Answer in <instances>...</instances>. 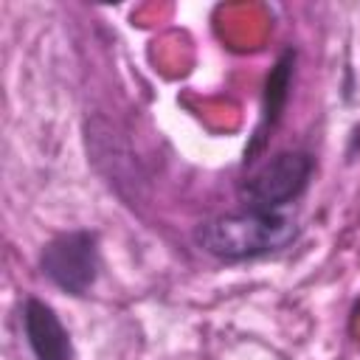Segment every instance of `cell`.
Listing matches in <instances>:
<instances>
[{
	"instance_id": "1",
	"label": "cell",
	"mask_w": 360,
	"mask_h": 360,
	"mask_svg": "<svg viewBox=\"0 0 360 360\" xmlns=\"http://www.w3.org/2000/svg\"><path fill=\"white\" fill-rule=\"evenodd\" d=\"M301 233V225L287 211L242 208L233 214H217L194 228V245L219 262H250L290 248Z\"/></svg>"
},
{
	"instance_id": "2",
	"label": "cell",
	"mask_w": 360,
	"mask_h": 360,
	"mask_svg": "<svg viewBox=\"0 0 360 360\" xmlns=\"http://www.w3.org/2000/svg\"><path fill=\"white\" fill-rule=\"evenodd\" d=\"M315 172V158L304 149H281L264 163H259L239 186V200L245 208L256 211H284L295 202Z\"/></svg>"
},
{
	"instance_id": "3",
	"label": "cell",
	"mask_w": 360,
	"mask_h": 360,
	"mask_svg": "<svg viewBox=\"0 0 360 360\" xmlns=\"http://www.w3.org/2000/svg\"><path fill=\"white\" fill-rule=\"evenodd\" d=\"M98 267H101L98 236L93 231L59 233L39 253L42 276L53 287H59L70 295H87L98 278Z\"/></svg>"
},
{
	"instance_id": "4",
	"label": "cell",
	"mask_w": 360,
	"mask_h": 360,
	"mask_svg": "<svg viewBox=\"0 0 360 360\" xmlns=\"http://www.w3.org/2000/svg\"><path fill=\"white\" fill-rule=\"evenodd\" d=\"M292 73H295V51L287 48L270 68L267 79H264V90H262V110H259V124L253 129V138L245 149V163H253L256 155L264 149L267 135L278 127L281 112L287 107L290 98V84H292Z\"/></svg>"
},
{
	"instance_id": "5",
	"label": "cell",
	"mask_w": 360,
	"mask_h": 360,
	"mask_svg": "<svg viewBox=\"0 0 360 360\" xmlns=\"http://www.w3.org/2000/svg\"><path fill=\"white\" fill-rule=\"evenodd\" d=\"M20 321H22L25 343L37 360H73L70 335L51 304L39 298H25Z\"/></svg>"
}]
</instances>
